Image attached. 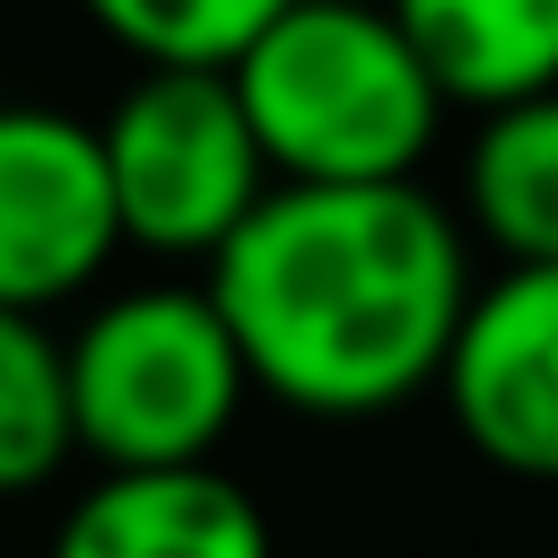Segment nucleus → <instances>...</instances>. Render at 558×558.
<instances>
[{
    "instance_id": "11",
    "label": "nucleus",
    "mask_w": 558,
    "mask_h": 558,
    "mask_svg": "<svg viewBox=\"0 0 558 558\" xmlns=\"http://www.w3.org/2000/svg\"><path fill=\"white\" fill-rule=\"evenodd\" d=\"M78 9L140 70H235V52L288 0H78Z\"/></svg>"
},
{
    "instance_id": "6",
    "label": "nucleus",
    "mask_w": 558,
    "mask_h": 558,
    "mask_svg": "<svg viewBox=\"0 0 558 558\" xmlns=\"http://www.w3.org/2000/svg\"><path fill=\"white\" fill-rule=\"evenodd\" d=\"M436 392L480 462L558 488V262H506L471 296Z\"/></svg>"
},
{
    "instance_id": "7",
    "label": "nucleus",
    "mask_w": 558,
    "mask_h": 558,
    "mask_svg": "<svg viewBox=\"0 0 558 558\" xmlns=\"http://www.w3.org/2000/svg\"><path fill=\"white\" fill-rule=\"evenodd\" d=\"M52 558H270V514L218 462L105 471L52 523Z\"/></svg>"
},
{
    "instance_id": "5",
    "label": "nucleus",
    "mask_w": 558,
    "mask_h": 558,
    "mask_svg": "<svg viewBox=\"0 0 558 558\" xmlns=\"http://www.w3.org/2000/svg\"><path fill=\"white\" fill-rule=\"evenodd\" d=\"M113 253L122 209L105 131L61 105H0V305L52 314L96 288Z\"/></svg>"
},
{
    "instance_id": "3",
    "label": "nucleus",
    "mask_w": 558,
    "mask_h": 558,
    "mask_svg": "<svg viewBox=\"0 0 558 558\" xmlns=\"http://www.w3.org/2000/svg\"><path fill=\"white\" fill-rule=\"evenodd\" d=\"M253 366L209 288H122L70 331V410L78 453L105 471L209 462L244 418Z\"/></svg>"
},
{
    "instance_id": "4",
    "label": "nucleus",
    "mask_w": 558,
    "mask_h": 558,
    "mask_svg": "<svg viewBox=\"0 0 558 558\" xmlns=\"http://www.w3.org/2000/svg\"><path fill=\"white\" fill-rule=\"evenodd\" d=\"M96 131L122 244L166 262H218V244L279 183L227 70H140Z\"/></svg>"
},
{
    "instance_id": "9",
    "label": "nucleus",
    "mask_w": 558,
    "mask_h": 558,
    "mask_svg": "<svg viewBox=\"0 0 558 558\" xmlns=\"http://www.w3.org/2000/svg\"><path fill=\"white\" fill-rule=\"evenodd\" d=\"M462 209L506 262H558V87L488 105L462 157Z\"/></svg>"
},
{
    "instance_id": "10",
    "label": "nucleus",
    "mask_w": 558,
    "mask_h": 558,
    "mask_svg": "<svg viewBox=\"0 0 558 558\" xmlns=\"http://www.w3.org/2000/svg\"><path fill=\"white\" fill-rule=\"evenodd\" d=\"M70 453H78L70 340L44 314L0 305V497H26L44 480H61Z\"/></svg>"
},
{
    "instance_id": "2",
    "label": "nucleus",
    "mask_w": 558,
    "mask_h": 558,
    "mask_svg": "<svg viewBox=\"0 0 558 558\" xmlns=\"http://www.w3.org/2000/svg\"><path fill=\"white\" fill-rule=\"evenodd\" d=\"M227 78L279 183H410L453 105L392 0H288Z\"/></svg>"
},
{
    "instance_id": "1",
    "label": "nucleus",
    "mask_w": 558,
    "mask_h": 558,
    "mask_svg": "<svg viewBox=\"0 0 558 558\" xmlns=\"http://www.w3.org/2000/svg\"><path fill=\"white\" fill-rule=\"evenodd\" d=\"M209 296L253 366V392L296 418H384L445 384L480 296L453 209L410 183H270L218 244Z\"/></svg>"
},
{
    "instance_id": "8",
    "label": "nucleus",
    "mask_w": 558,
    "mask_h": 558,
    "mask_svg": "<svg viewBox=\"0 0 558 558\" xmlns=\"http://www.w3.org/2000/svg\"><path fill=\"white\" fill-rule=\"evenodd\" d=\"M453 105H514L558 87V0H392Z\"/></svg>"
}]
</instances>
